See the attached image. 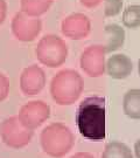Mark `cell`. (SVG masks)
<instances>
[{"label":"cell","instance_id":"obj_14","mask_svg":"<svg viewBox=\"0 0 140 158\" xmlns=\"http://www.w3.org/2000/svg\"><path fill=\"white\" fill-rule=\"evenodd\" d=\"M53 0H20V10L28 17L39 18L49 11Z\"/></svg>","mask_w":140,"mask_h":158},{"label":"cell","instance_id":"obj_3","mask_svg":"<svg viewBox=\"0 0 140 158\" xmlns=\"http://www.w3.org/2000/svg\"><path fill=\"white\" fill-rule=\"evenodd\" d=\"M40 143L43 152L54 158L66 156L75 144V136L67 125L51 123L41 131Z\"/></svg>","mask_w":140,"mask_h":158},{"label":"cell","instance_id":"obj_18","mask_svg":"<svg viewBox=\"0 0 140 158\" xmlns=\"http://www.w3.org/2000/svg\"><path fill=\"white\" fill-rule=\"evenodd\" d=\"M10 93V80L8 77L0 73V102L5 101Z\"/></svg>","mask_w":140,"mask_h":158},{"label":"cell","instance_id":"obj_16","mask_svg":"<svg viewBox=\"0 0 140 158\" xmlns=\"http://www.w3.org/2000/svg\"><path fill=\"white\" fill-rule=\"evenodd\" d=\"M122 23L126 28L137 29L140 27V5H129L123 11Z\"/></svg>","mask_w":140,"mask_h":158},{"label":"cell","instance_id":"obj_23","mask_svg":"<svg viewBox=\"0 0 140 158\" xmlns=\"http://www.w3.org/2000/svg\"><path fill=\"white\" fill-rule=\"evenodd\" d=\"M138 73H139V75H140V57H139V60H138Z\"/></svg>","mask_w":140,"mask_h":158},{"label":"cell","instance_id":"obj_17","mask_svg":"<svg viewBox=\"0 0 140 158\" xmlns=\"http://www.w3.org/2000/svg\"><path fill=\"white\" fill-rule=\"evenodd\" d=\"M104 4H105L104 13L106 17H116L120 13L123 7L122 0H104Z\"/></svg>","mask_w":140,"mask_h":158},{"label":"cell","instance_id":"obj_10","mask_svg":"<svg viewBox=\"0 0 140 158\" xmlns=\"http://www.w3.org/2000/svg\"><path fill=\"white\" fill-rule=\"evenodd\" d=\"M62 32L73 40L83 39L90 32L89 19L83 14L70 15L62 23Z\"/></svg>","mask_w":140,"mask_h":158},{"label":"cell","instance_id":"obj_5","mask_svg":"<svg viewBox=\"0 0 140 158\" xmlns=\"http://www.w3.org/2000/svg\"><path fill=\"white\" fill-rule=\"evenodd\" d=\"M34 135V130L27 128L19 116L5 118L0 123V137L8 148L21 149L28 145Z\"/></svg>","mask_w":140,"mask_h":158},{"label":"cell","instance_id":"obj_6","mask_svg":"<svg viewBox=\"0 0 140 158\" xmlns=\"http://www.w3.org/2000/svg\"><path fill=\"white\" fill-rule=\"evenodd\" d=\"M12 34L21 42H32L42 31V21L39 18L28 17L23 12H18L11 23Z\"/></svg>","mask_w":140,"mask_h":158},{"label":"cell","instance_id":"obj_13","mask_svg":"<svg viewBox=\"0 0 140 158\" xmlns=\"http://www.w3.org/2000/svg\"><path fill=\"white\" fill-rule=\"evenodd\" d=\"M105 33L107 35V44L104 47L105 53H112L123 46L125 41V32L120 26H118L116 23L106 25Z\"/></svg>","mask_w":140,"mask_h":158},{"label":"cell","instance_id":"obj_8","mask_svg":"<svg viewBox=\"0 0 140 158\" xmlns=\"http://www.w3.org/2000/svg\"><path fill=\"white\" fill-rule=\"evenodd\" d=\"M81 68L90 77H99L106 69L105 49L102 46H91L81 56Z\"/></svg>","mask_w":140,"mask_h":158},{"label":"cell","instance_id":"obj_11","mask_svg":"<svg viewBox=\"0 0 140 158\" xmlns=\"http://www.w3.org/2000/svg\"><path fill=\"white\" fill-rule=\"evenodd\" d=\"M133 70L132 60L125 54H114L107 59L106 73L114 80H124L129 77Z\"/></svg>","mask_w":140,"mask_h":158},{"label":"cell","instance_id":"obj_15","mask_svg":"<svg viewBox=\"0 0 140 158\" xmlns=\"http://www.w3.org/2000/svg\"><path fill=\"white\" fill-rule=\"evenodd\" d=\"M102 158H133V153L125 143L113 141L105 145Z\"/></svg>","mask_w":140,"mask_h":158},{"label":"cell","instance_id":"obj_2","mask_svg":"<svg viewBox=\"0 0 140 158\" xmlns=\"http://www.w3.org/2000/svg\"><path fill=\"white\" fill-rule=\"evenodd\" d=\"M83 91V79L76 70L64 69L53 77L50 95L58 106H71Z\"/></svg>","mask_w":140,"mask_h":158},{"label":"cell","instance_id":"obj_22","mask_svg":"<svg viewBox=\"0 0 140 158\" xmlns=\"http://www.w3.org/2000/svg\"><path fill=\"white\" fill-rule=\"evenodd\" d=\"M133 150H134V155H135V158H140V138L139 139H137L134 143V148H133Z\"/></svg>","mask_w":140,"mask_h":158},{"label":"cell","instance_id":"obj_19","mask_svg":"<svg viewBox=\"0 0 140 158\" xmlns=\"http://www.w3.org/2000/svg\"><path fill=\"white\" fill-rule=\"evenodd\" d=\"M7 17V2L5 0H0V26L4 23Z\"/></svg>","mask_w":140,"mask_h":158},{"label":"cell","instance_id":"obj_21","mask_svg":"<svg viewBox=\"0 0 140 158\" xmlns=\"http://www.w3.org/2000/svg\"><path fill=\"white\" fill-rule=\"evenodd\" d=\"M102 0H82V4L88 7H94V6L98 5Z\"/></svg>","mask_w":140,"mask_h":158},{"label":"cell","instance_id":"obj_12","mask_svg":"<svg viewBox=\"0 0 140 158\" xmlns=\"http://www.w3.org/2000/svg\"><path fill=\"white\" fill-rule=\"evenodd\" d=\"M123 111L131 119H140V89H130L124 94Z\"/></svg>","mask_w":140,"mask_h":158},{"label":"cell","instance_id":"obj_1","mask_svg":"<svg viewBox=\"0 0 140 158\" xmlns=\"http://www.w3.org/2000/svg\"><path fill=\"white\" fill-rule=\"evenodd\" d=\"M76 125L79 134L90 141H103L105 132V98L90 96L79 103L76 113Z\"/></svg>","mask_w":140,"mask_h":158},{"label":"cell","instance_id":"obj_4","mask_svg":"<svg viewBox=\"0 0 140 158\" xmlns=\"http://www.w3.org/2000/svg\"><path fill=\"white\" fill-rule=\"evenodd\" d=\"M35 55L41 64L49 68H57L67 60V44L57 35H45L43 38H41L35 48Z\"/></svg>","mask_w":140,"mask_h":158},{"label":"cell","instance_id":"obj_9","mask_svg":"<svg viewBox=\"0 0 140 158\" xmlns=\"http://www.w3.org/2000/svg\"><path fill=\"white\" fill-rule=\"evenodd\" d=\"M46 73L38 64L28 66L20 75V89L23 95L34 96L42 91L46 85Z\"/></svg>","mask_w":140,"mask_h":158},{"label":"cell","instance_id":"obj_20","mask_svg":"<svg viewBox=\"0 0 140 158\" xmlns=\"http://www.w3.org/2000/svg\"><path fill=\"white\" fill-rule=\"evenodd\" d=\"M70 158H95L91 153L89 152H77L73 155Z\"/></svg>","mask_w":140,"mask_h":158},{"label":"cell","instance_id":"obj_7","mask_svg":"<svg viewBox=\"0 0 140 158\" xmlns=\"http://www.w3.org/2000/svg\"><path fill=\"white\" fill-rule=\"evenodd\" d=\"M19 118L27 128L38 129L50 116V107L43 101H30L19 110Z\"/></svg>","mask_w":140,"mask_h":158}]
</instances>
